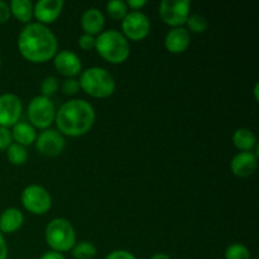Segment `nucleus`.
Wrapping results in <instances>:
<instances>
[{
    "mask_svg": "<svg viewBox=\"0 0 259 259\" xmlns=\"http://www.w3.org/2000/svg\"><path fill=\"white\" fill-rule=\"evenodd\" d=\"M39 259H66V258H65V255L62 254V253L50 250V252H46L45 254H43Z\"/></svg>",
    "mask_w": 259,
    "mask_h": 259,
    "instance_id": "nucleus-34",
    "label": "nucleus"
},
{
    "mask_svg": "<svg viewBox=\"0 0 259 259\" xmlns=\"http://www.w3.org/2000/svg\"><path fill=\"white\" fill-rule=\"evenodd\" d=\"M71 252L75 259H94L98 249L91 242H80L78 244H75Z\"/></svg>",
    "mask_w": 259,
    "mask_h": 259,
    "instance_id": "nucleus-22",
    "label": "nucleus"
},
{
    "mask_svg": "<svg viewBox=\"0 0 259 259\" xmlns=\"http://www.w3.org/2000/svg\"><path fill=\"white\" fill-rule=\"evenodd\" d=\"M258 89H259V85H258V83H255V86H254V99H255V100H258V99H259Z\"/></svg>",
    "mask_w": 259,
    "mask_h": 259,
    "instance_id": "nucleus-36",
    "label": "nucleus"
},
{
    "mask_svg": "<svg viewBox=\"0 0 259 259\" xmlns=\"http://www.w3.org/2000/svg\"><path fill=\"white\" fill-rule=\"evenodd\" d=\"M225 259H252L250 252L245 245L240 243L230 244L225 250Z\"/></svg>",
    "mask_w": 259,
    "mask_h": 259,
    "instance_id": "nucleus-24",
    "label": "nucleus"
},
{
    "mask_svg": "<svg viewBox=\"0 0 259 259\" xmlns=\"http://www.w3.org/2000/svg\"><path fill=\"white\" fill-rule=\"evenodd\" d=\"M24 223V215L17 207H9L0 215V232L12 234L18 232Z\"/></svg>",
    "mask_w": 259,
    "mask_h": 259,
    "instance_id": "nucleus-17",
    "label": "nucleus"
},
{
    "mask_svg": "<svg viewBox=\"0 0 259 259\" xmlns=\"http://www.w3.org/2000/svg\"><path fill=\"white\" fill-rule=\"evenodd\" d=\"M10 17H12V13H10L9 4L0 0V24L7 23L10 19Z\"/></svg>",
    "mask_w": 259,
    "mask_h": 259,
    "instance_id": "nucleus-31",
    "label": "nucleus"
},
{
    "mask_svg": "<svg viewBox=\"0 0 259 259\" xmlns=\"http://www.w3.org/2000/svg\"><path fill=\"white\" fill-rule=\"evenodd\" d=\"M78 46H80L83 51L94 50V48H95V37L83 33V34L80 35V38H78Z\"/></svg>",
    "mask_w": 259,
    "mask_h": 259,
    "instance_id": "nucleus-29",
    "label": "nucleus"
},
{
    "mask_svg": "<svg viewBox=\"0 0 259 259\" xmlns=\"http://www.w3.org/2000/svg\"><path fill=\"white\" fill-rule=\"evenodd\" d=\"M104 25H105V17L100 9L90 8L83 12L82 17H81V27H82L85 34L99 35L104 29Z\"/></svg>",
    "mask_w": 259,
    "mask_h": 259,
    "instance_id": "nucleus-16",
    "label": "nucleus"
},
{
    "mask_svg": "<svg viewBox=\"0 0 259 259\" xmlns=\"http://www.w3.org/2000/svg\"><path fill=\"white\" fill-rule=\"evenodd\" d=\"M33 7L34 5L30 0H12L9 4L13 17L17 18L19 22L28 23V24L33 18Z\"/></svg>",
    "mask_w": 259,
    "mask_h": 259,
    "instance_id": "nucleus-20",
    "label": "nucleus"
},
{
    "mask_svg": "<svg viewBox=\"0 0 259 259\" xmlns=\"http://www.w3.org/2000/svg\"><path fill=\"white\" fill-rule=\"evenodd\" d=\"M62 91L63 94L66 95H76V94L80 91V82H78L77 78L71 77V78H66L62 83Z\"/></svg>",
    "mask_w": 259,
    "mask_h": 259,
    "instance_id": "nucleus-27",
    "label": "nucleus"
},
{
    "mask_svg": "<svg viewBox=\"0 0 259 259\" xmlns=\"http://www.w3.org/2000/svg\"><path fill=\"white\" fill-rule=\"evenodd\" d=\"M121 34L126 39L143 40L151 32V22L144 13L139 10H132L121 20Z\"/></svg>",
    "mask_w": 259,
    "mask_h": 259,
    "instance_id": "nucleus-8",
    "label": "nucleus"
},
{
    "mask_svg": "<svg viewBox=\"0 0 259 259\" xmlns=\"http://www.w3.org/2000/svg\"><path fill=\"white\" fill-rule=\"evenodd\" d=\"M0 259H8V247L2 233H0Z\"/></svg>",
    "mask_w": 259,
    "mask_h": 259,
    "instance_id": "nucleus-33",
    "label": "nucleus"
},
{
    "mask_svg": "<svg viewBox=\"0 0 259 259\" xmlns=\"http://www.w3.org/2000/svg\"><path fill=\"white\" fill-rule=\"evenodd\" d=\"M95 50L101 58L113 65H120L128 60L131 55V46L128 39L115 29L101 32L95 38Z\"/></svg>",
    "mask_w": 259,
    "mask_h": 259,
    "instance_id": "nucleus-3",
    "label": "nucleus"
},
{
    "mask_svg": "<svg viewBox=\"0 0 259 259\" xmlns=\"http://www.w3.org/2000/svg\"><path fill=\"white\" fill-rule=\"evenodd\" d=\"M0 67H2V58H0Z\"/></svg>",
    "mask_w": 259,
    "mask_h": 259,
    "instance_id": "nucleus-37",
    "label": "nucleus"
},
{
    "mask_svg": "<svg viewBox=\"0 0 259 259\" xmlns=\"http://www.w3.org/2000/svg\"><path fill=\"white\" fill-rule=\"evenodd\" d=\"M53 65L61 75L66 76L67 78L75 77L82 71V63H81L80 57L75 52L68 50H63L56 53V56L53 57Z\"/></svg>",
    "mask_w": 259,
    "mask_h": 259,
    "instance_id": "nucleus-12",
    "label": "nucleus"
},
{
    "mask_svg": "<svg viewBox=\"0 0 259 259\" xmlns=\"http://www.w3.org/2000/svg\"><path fill=\"white\" fill-rule=\"evenodd\" d=\"M57 89L58 80L55 76H47L46 78H43L42 83H40V93H42V96H45V98L51 99V96L56 94Z\"/></svg>",
    "mask_w": 259,
    "mask_h": 259,
    "instance_id": "nucleus-26",
    "label": "nucleus"
},
{
    "mask_svg": "<svg viewBox=\"0 0 259 259\" xmlns=\"http://www.w3.org/2000/svg\"><path fill=\"white\" fill-rule=\"evenodd\" d=\"M106 13L114 20H123L128 14V7L123 0H111L106 4Z\"/></svg>",
    "mask_w": 259,
    "mask_h": 259,
    "instance_id": "nucleus-23",
    "label": "nucleus"
},
{
    "mask_svg": "<svg viewBox=\"0 0 259 259\" xmlns=\"http://www.w3.org/2000/svg\"><path fill=\"white\" fill-rule=\"evenodd\" d=\"M80 89L96 99H106L115 91V80L110 72L103 67H90L80 76Z\"/></svg>",
    "mask_w": 259,
    "mask_h": 259,
    "instance_id": "nucleus-4",
    "label": "nucleus"
},
{
    "mask_svg": "<svg viewBox=\"0 0 259 259\" xmlns=\"http://www.w3.org/2000/svg\"><path fill=\"white\" fill-rule=\"evenodd\" d=\"M23 105L20 99L14 94L0 95V126H14L22 116Z\"/></svg>",
    "mask_w": 259,
    "mask_h": 259,
    "instance_id": "nucleus-11",
    "label": "nucleus"
},
{
    "mask_svg": "<svg viewBox=\"0 0 259 259\" xmlns=\"http://www.w3.org/2000/svg\"><path fill=\"white\" fill-rule=\"evenodd\" d=\"M28 119L33 128L46 129L51 126L56 118V106L51 99L45 96H35L28 105Z\"/></svg>",
    "mask_w": 259,
    "mask_h": 259,
    "instance_id": "nucleus-6",
    "label": "nucleus"
},
{
    "mask_svg": "<svg viewBox=\"0 0 259 259\" xmlns=\"http://www.w3.org/2000/svg\"><path fill=\"white\" fill-rule=\"evenodd\" d=\"M190 0H163L159 4L158 13L163 23L172 28H177L186 23L190 15Z\"/></svg>",
    "mask_w": 259,
    "mask_h": 259,
    "instance_id": "nucleus-9",
    "label": "nucleus"
},
{
    "mask_svg": "<svg viewBox=\"0 0 259 259\" xmlns=\"http://www.w3.org/2000/svg\"><path fill=\"white\" fill-rule=\"evenodd\" d=\"M233 143L239 151L250 152L257 144V138L250 129L239 128L233 134Z\"/></svg>",
    "mask_w": 259,
    "mask_h": 259,
    "instance_id": "nucleus-19",
    "label": "nucleus"
},
{
    "mask_svg": "<svg viewBox=\"0 0 259 259\" xmlns=\"http://www.w3.org/2000/svg\"><path fill=\"white\" fill-rule=\"evenodd\" d=\"M56 124L58 132L67 137L85 136L95 123V110L88 101L73 99L67 101L56 111Z\"/></svg>",
    "mask_w": 259,
    "mask_h": 259,
    "instance_id": "nucleus-2",
    "label": "nucleus"
},
{
    "mask_svg": "<svg viewBox=\"0 0 259 259\" xmlns=\"http://www.w3.org/2000/svg\"><path fill=\"white\" fill-rule=\"evenodd\" d=\"M46 242L53 252L65 253L76 244V233L68 220L56 218L46 228Z\"/></svg>",
    "mask_w": 259,
    "mask_h": 259,
    "instance_id": "nucleus-5",
    "label": "nucleus"
},
{
    "mask_svg": "<svg viewBox=\"0 0 259 259\" xmlns=\"http://www.w3.org/2000/svg\"><path fill=\"white\" fill-rule=\"evenodd\" d=\"M37 151L45 157H57L63 152L66 147L62 134L55 129H46L35 139Z\"/></svg>",
    "mask_w": 259,
    "mask_h": 259,
    "instance_id": "nucleus-10",
    "label": "nucleus"
},
{
    "mask_svg": "<svg viewBox=\"0 0 259 259\" xmlns=\"http://www.w3.org/2000/svg\"><path fill=\"white\" fill-rule=\"evenodd\" d=\"M22 204L27 211L34 215H43L52 206L50 192L39 185H30L22 192Z\"/></svg>",
    "mask_w": 259,
    "mask_h": 259,
    "instance_id": "nucleus-7",
    "label": "nucleus"
},
{
    "mask_svg": "<svg viewBox=\"0 0 259 259\" xmlns=\"http://www.w3.org/2000/svg\"><path fill=\"white\" fill-rule=\"evenodd\" d=\"M12 133H10L9 129L0 126V151L8 149V147L12 144Z\"/></svg>",
    "mask_w": 259,
    "mask_h": 259,
    "instance_id": "nucleus-28",
    "label": "nucleus"
},
{
    "mask_svg": "<svg viewBox=\"0 0 259 259\" xmlns=\"http://www.w3.org/2000/svg\"><path fill=\"white\" fill-rule=\"evenodd\" d=\"M258 166L257 156L252 152H240L233 157L230 162V168L234 176L240 179H247L252 176Z\"/></svg>",
    "mask_w": 259,
    "mask_h": 259,
    "instance_id": "nucleus-14",
    "label": "nucleus"
},
{
    "mask_svg": "<svg viewBox=\"0 0 259 259\" xmlns=\"http://www.w3.org/2000/svg\"><path fill=\"white\" fill-rule=\"evenodd\" d=\"M126 7L131 8V9L133 10H139L142 9L143 7H146L147 2L146 0H128V2H125Z\"/></svg>",
    "mask_w": 259,
    "mask_h": 259,
    "instance_id": "nucleus-32",
    "label": "nucleus"
},
{
    "mask_svg": "<svg viewBox=\"0 0 259 259\" xmlns=\"http://www.w3.org/2000/svg\"><path fill=\"white\" fill-rule=\"evenodd\" d=\"M105 259H137V257L133 254V253L128 252V250L116 249V250H113L111 253H109Z\"/></svg>",
    "mask_w": 259,
    "mask_h": 259,
    "instance_id": "nucleus-30",
    "label": "nucleus"
},
{
    "mask_svg": "<svg viewBox=\"0 0 259 259\" xmlns=\"http://www.w3.org/2000/svg\"><path fill=\"white\" fill-rule=\"evenodd\" d=\"M18 50L23 58L32 63L52 60L58 51V40L47 25L29 23L18 37Z\"/></svg>",
    "mask_w": 259,
    "mask_h": 259,
    "instance_id": "nucleus-1",
    "label": "nucleus"
},
{
    "mask_svg": "<svg viewBox=\"0 0 259 259\" xmlns=\"http://www.w3.org/2000/svg\"><path fill=\"white\" fill-rule=\"evenodd\" d=\"M12 133V139L17 144H20L23 147L30 146L37 139V133L35 129L27 121H18L13 129L10 131Z\"/></svg>",
    "mask_w": 259,
    "mask_h": 259,
    "instance_id": "nucleus-18",
    "label": "nucleus"
},
{
    "mask_svg": "<svg viewBox=\"0 0 259 259\" xmlns=\"http://www.w3.org/2000/svg\"><path fill=\"white\" fill-rule=\"evenodd\" d=\"M7 157L9 162L14 166H20L24 164L28 158V152L25 147L20 146V144L12 143L7 149Z\"/></svg>",
    "mask_w": 259,
    "mask_h": 259,
    "instance_id": "nucleus-21",
    "label": "nucleus"
},
{
    "mask_svg": "<svg viewBox=\"0 0 259 259\" xmlns=\"http://www.w3.org/2000/svg\"><path fill=\"white\" fill-rule=\"evenodd\" d=\"M186 24L192 33H204L207 29V27H209L207 19L201 14L189 15Z\"/></svg>",
    "mask_w": 259,
    "mask_h": 259,
    "instance_id": "nucleus-25",
    "label": "nucleus"
},
{
    "mask_svg": "<svg viewBox=\"0 0 259 259\" xmlns=\"http://www.w3.org/2000/svg\"><path fill=\"white\" fill-rule=\"evenodd\" d=\"M190 40V32L184 27L172 28L164 37V47L168 52L179 55V53L185 52L189 48Z\"/></svg>",
    "mask_w": 259,
    "mask_h": 259,
    "instance_id": "nucleus-15",
    "label": "nucleus"
},
{
    "mask_svg": "<svg viewBox=\"0 0 259 259\" xmlns=\"http://www.w3.org/2000/svg\"><path fill=\"white\" fill-rule=\"evenodd\" d=\"M63 0H39L33 7V17L39 24L47 25L55 22L63 9Z\"/></svg>",
    "mask_w": 259,
    "mask_h": 259,
    "instance_id": "nucleus-13",
    "label": "nucleus"
},
{
    "mask_svg": "<svg viewBox=\"0 0 259 259\" xmlns=\"http://www.w3.org/2000/svg\"><path fill=\"white\" fill-rule=\"evenodd\" d=\"M151 259H171V258H169L167 254H164V253H157V254L152 255Z\"/></svg>",
    "mask_w": 259,
    "mask_h": 259,
    "instance_id": "nucleus-35",
    "label": "nucleus"
}]
</instances>
